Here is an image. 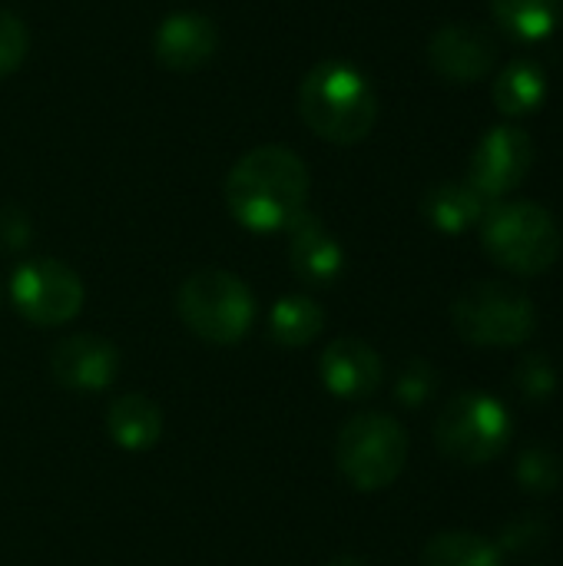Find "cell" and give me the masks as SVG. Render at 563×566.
Returning <instances> with one entry per match:
<instances>
[{
  "mask_svg": "<svg viewBox=\"0 0 563 566\" xmlns=\"http://www.w3.org/2000/svg\"><path fill=\"white\" fill-rule=\"evenodd\" d=\"M309 169L289 146H256L226 176V206L252 232H279L309 202Z\"/></svg>",
  "mask_w": 563,
  "mask_h": 566,
  "instance_id": "obj_1",
  "label": "cell"
},
{
  "mask_svg": "<svg viewBox=\"0 0 563 566\" xmlns=\"http://www.w3.org/2000/svg\"><path fill=\"white\" fill-rule=\"evenodd\" d=\"M299 113L315 136L348 146L372 133L378 99L372 83L352 63L325 60L305 73L299 86Z\"/></svg>",
  "mask_w": 563,
  "mask_h": 566,
  "instance_id": "obj_2",
  "label": "cell"
},
{
  "mask_svg": "<svg viewBox=\"0 0 563 566\" xmlns=\"http://www.w3.org/2000/svg\"><path fill=\"white\" fill-rule=\"evenodd\" d=\"M484 252L514 275H541L561 255V229L538 202L491 206L481 219Z\"/></svg>",
  "mask_w": 563,
  "mask_h": 566,
  "instance_id": "obj_3",
  "label": "cell"
},
{
  "mask_svg": "<svg viewBox=\"0 0 563 566\" xmlns=\"http://www.w3.org/2000/svg\"><path fill=\"white\" fill-rule=\"evenodd\" d=\"M179 318L212 345H236L256 322L252 289L226 269H199L179 285Z\"/></svg>",
  "mask_w": 563,
  "mask_h": 566,
  "instance_id": "obj_4",
  "label": "cell"
},
{
  "mask_svg": "<svg viewBox=\"0 0 563 566\" xmlns=\"http://www.w3.org/2000/svg\"><path fill=\"white\" fill-rule=\"evenodd\" d=\"M335 461L352 488L385 491L402 478L408 464V434L395 418L362 411L342 424L335 441Z\"/></svg>",
  "mask_w": 563,
  "mask_h": 566,
  "instance_id": "obj_5",
  "label": "cell"
},
{
  "mask_svg": "<svg viewBox=\"0 0 563 566\" xmlns=\"http://www.w3.org/2000/svg\"><path fill=\"white\" fill-rule=\"evenodd\" d=\"M451 322L458 335L481 348H518L538 328L534 302L508 282H475L455 305Z\"/></svg>",
  "mask_w": 563,
  "mask_h": 566,
  "instance_id": "obj_6",
  "label": "cell"
},
{
  "mask_svg": "<svg viewBox=\"0 0 563 566\" xmlns=\"http://www.w3.org/2000/svg\"><path fill=\"white\" fill-rule=\"evenodd\" d=\"M514 424L508 408L481 391H468L451 398L438 421H435V441L441 454H448L458 464H488L501 458L511 444Z\"/></svg>",
  "mask_w": 563,
  "mask_h": 566,
  "instance_id": "obj_7",
  "label": "cell"
},
{
  "mask_svg": "<svg viewBox=\"0 0 563 566\" xmlns=\"http://www.w3.org/2000/svg\"><path fill=\"white\" fill-rule=\"evenodd\" d=\"M10 302L13 308L40 328L66 325L83 308V282L80 275L56 259H33L23 262L10 279Z\"/></svg>",
  "mask_w": 563,
  "mask_h": 566,
  "instance_id": "obj_8",
  "label": "cell"
},
{
  "mask_svg": "<svg viewBox=\"0 0 563 566\" xmlns=\"http://www.w3.org/2000/svg\"><path fill=\"white\" fill-rule=\"evenodd\" d=\"M531 163H534L531 136L518 126H498L475 149L468 186L478 189L488 202L501 199L514 186H521V179L531 172Z\"/></svg>",
  "mask_w": 563,
  "mask_h": 566,
  "instance_id": "obj_9",
  "label": "cell"
},
{
  "mask_svg": "<svg viewBox=\"0 0 563 566\" xmlns=\"http://www.w3.org/2000/svg\"><path fill=\"white\" fill-rule=\"evenodd\" d=\"M50 368L56 385L70 391H103L119 375V352L100 335H70L56 342Z\"/></svg>",
  "mask_w": 563,
  "mask_h": 566,
  "instance_id": "obj_10",
  "label": "cell"
},
{
  "mask_svg": "<svg viewBox=\"0 0 563 566\" xmlns=\"http://www.w3.org/2000/svg\"><path fill=\"white\" fill-rule=\"evenodd\" d=\"M435 73L451 83H475L491 73L498 60V46L488 30L471 23H448L431 36L428 46Z\"/></svg>",
  "mask_w": 563,
  "mask_h": 566,
  "instance_id": "obj_11",
  "label": "cell"
},
{
  "mask_svg": "<svg viewBox=\"0 0 563 566\" xmlns=\"http://www.w3.org/2000/svg\"><path fill=\"white\" fill-rule=\"evenodd\" d=\"M319 375L332 395H338L345 401H362L378 391L385 371H382V358L372 345H365L358 338H335L319 358Z\"/></svg>",
  "mask_w": 563,
  "mask_h": 566,
  "instance_id": "obj_12",
  "label": "cell"
},
{
  "mask_svg": "<svg viewBox=\"0 0 563 566\" xmlns=\"http://www.w3.org/2000/svg\"><path fill=\"white\" fill-rule=\"evenodd\" d=\"M285 232H289V262L302 282L325 285L342 275L345 269L342 242L329 232V226L319 216L305 209L285 226Z\"/></svg>",
  "mask_w": 563,
  "mask_h": 566,
  "instance_id": "obj_13",
  "label": "cell"
},
{
  "mask_svg": "<svg viewBox=\"0 0 563 566\" xmlns=\"http://www.w3.org/2000/svg\"><path fill=\"white\" fill-rule=\"evenodd\" d=\"M216 46H219V33H216L212 20L202 13H192V10L166 17L156 30V56L163 66L176 70V73L206 66L212 60Z\"/></svg>",
  "mask_w": 563,
  "mask_h": 566,
  "instance_id": "obj_14",
  "label": "cell"
},
{
  "mask_svg": "<svg viewBox=\"0 0 563 566\" xmlns=\"http://www.w3.org/2000/svg\"><path fill=\"white\" fill-rule=\"evenodd\" d=\"M106 431L123 451H149L163 438L159 405L146 395H123L106 411Z\"/></svg>",
  "mask_w": 563,
  "mask_h": 566,
  "instance_id": "obj_15",
  "label": "cell"
},
{
  "mask_svg": "<svg viewBox=\"0 0 563 566\" xmlns=\"http://www.w3.org/2000/svg\"><path fill=\"white\" fill-rule=\"evenodd\" d=\"M488 212V199L471 189L468 182H441L425 196V216L441 232H465L468 226L481 222Z\"/></svg>",
  "mask_w": 563,
  "mask_h": 566,
  "instance_id": "obj_16",
  "label": "cell"
},
{
  "mask_svg": "<svg viewBox=\"0 0 563 566\" xmlns=\"http://www.w3.org/2000/svg\"><path fill=\"white\" fill-rule=\"evenodd\" d=\"M325 325V312L309 295H282L269 312V335L282 348H305L319 338Z\"/></svg>",
  "mask_w": 563,
  "mask_h": 566,
  "instance_id": "obj_17",
  "label": "cell"
},
{
  "mask_svg": "<svg viewBox=\"0 0 563 566\" xmlns=\"http://www.w3.org/2000/svg\"><path fill=\"white\" fill-rule=\"evenodd\" d=\"M548 93V76L531 60H514L498 80H494V103L504 116H524L541 106Z\"/></svg>",
  "mask_w": 563,
  "mask_h": 566,
  "instance_id": "obj_18",
  "label": "cell"
},
{
  "mask_svg": "<svg viewBox=\"0 0 563 566\" xmlns=\"http://www.w3.org/2000/svg\"><path fill=\"white\" fill-rule=\"evenodd\" d=\"M498 23L518 40H541L557 30L563 0H491Z\"/></svg>",
  "mask_w": 563,
  "mask_h": 566,
  "instance_id": "obj_19",
  "label": "cell"
},
{
  "mask_svg": "<svg viewBox=\"0 0 563 566\" xmlns=\"http://www.w3.org/2000/svg\"><path fill=\"white\" fill-rule=\"evenodd\" d=\"M421 566H501V551L468 531H448L425 544Z\"/></svg>",
  "mask_w": 563,
  "mask_h": 566,
  "instance_id": "obj_20",
  "label": "cell"
},
{
  "mask_svg": "<svg viewBox=\"0 0 563 566\" xmlns=\"http://www.w3.org/2000/svg\"><path fill=\"white\" fill-rule=\"evenodd\" d=\"M514 478H518V484L528 494H541V497L544 494H554L561 488L563 478L561 458L551 448H544V444L524 448L521 458H518V464H514Z\"/></svg>",
  "mask_w": 563,
  "mask_h": 566,
  "instance_id": "obj_21",
  "label": "cell"
},
{
  "mask_svg": "<svg viewBox=\"0 0 563 566\" xmlns=\"http://www.w3.org/2000/svg\"><path fill=\"white\" fill-rule=\"evenodd\" d=\"M514 385L531 405H541L557 391V371H554V365H551V358L544 352H531L514 368Z\"/></svg>",
  "mask_w": 563,
  "mask_h": 566,
  "instance_id": "obj_22",
  "label": "cell"
},
{
  "mask_svg": "<svg viewBox=\"0 0 563 566\" xmlns=\"http://www.w3.org/2000/svg\"><path fill=\"white\" fill-rule=\"evenodd\" d=\"M435 385H438L435 368H431L428 361L415 358V361H408L405 371L398 375L395 395H398V401H405L408 408H418V405H425V401L435 395Z\"/></svg>",
  "mask_w": 563,
  "mask_h": 566,
  "instance_id": "obj_23",
  "label": "cell"
},
{
  "mask_svg": "<svg viewBox=\"0 0 563 566\" xmlns=\"http://www.w3.org/2000/svg\"><path fill=\"white\" fill-rule=\"evenodd\" d=\"M27 43H30V36H27L23 20L10 10H0V80L10 76L23 63Z\"/></svg>",
  "mask_w": 563,
  "mask_h": 566,
  "instance_id": "obj_24",
  "label": "cell"
},
{
  "mask_svg": "<svg viewBox=\"0 0 563 566\" xmlns=\"http://www.w3.org/2000/svg\"><path fill=\"white\" fill-rule=\"evenodd\" d=\"M544 541H548V524L538 521V517H521V521L508 524V531L501 537V547L511 551V554H528V551H538Z\"/></svg>",
  "mask_w": 563,
  "mask_h": 566,
  "instance_id": "obj_25",
  "label": "cell"
},
{
  "mask_svg": "<svg viewBox=\"0 0 563 566\" xmlns=\"http://www.w3.org/2000/svg\"><path fill=\"white\" fill-rule=\"evenodd\" d=\"M27 235H30L27 219H23L13 206H3V209H0V245L20 249V245L27 242Z\"/></svg>",
  "mask_w": 563,
  "mask_h": 566,
  "instance_id": "obj_26",
  "label": "cell"
},
{
  "mask_svg": "<svg viewBox=\"0 0 563 566\" xmlns=\"http://www.w3.org/2000/svg\"><path fill=\"white\" fill-rule=\"evenodd\" d=\"M325 566H368L362 557H338V560H332V564Z\"/></svg>",
  "mask_w": 563,
  "mask_h": 566,
  "instance_id": "obj_27",
  "label": "cell"
}]
</instances>
